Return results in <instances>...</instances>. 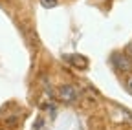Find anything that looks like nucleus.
Segmentation results:
<instances>
[{
    "label": "nucleus",
    "instance_id": "obj_6",
    "mask_svg": "<svg viewBox=\"0 0 132 130\" xmlns=\"http://www.w3.org/2000/svg\"><path fill=\"white\" fill-rule=\"evenodd\" d=\"M125 88L128 90V93H132V75L125 79Z\"/></svg>",
    "mask_w": 132,
    "mask_h": 130
},
{
    "label": "nucleus",
    "instance_id": "obj_1",
    "mask_svg": "<svg viewBox=\"0 0 132 130\" xmlns=\"http://www.w3.org/2000/svg\"><path fill=\"white\" fill-rule=\"evenodd\" d=\"M59 99L66 105H75L81 99V92L73 84H62L59 86Z\"/></svg>",
    "mask_w": 132,
    "mask_h": 130
},
{
    "label": "nucleus",
    "instance_id": "obj_2",
    "mask_svg": "<svg viewBox=\"0 0 132 130\" xmlns=\"http://www.w3.org/2000/svg\"><path fill=\"white\" fill-rule=\"evenodd\" d=\"M112 64H114V68L119 70V72H130L132 70V60L125 53H114L112 55Z\"/></svg>",
    "mask_w": 132,
    "mask_h": 130
},
{
    "label": "nucleus",
    "instance_id": "obj_5",
    "mask_svg": "<svg viewBox=\"0 0 132 130\" xmlns=\"http://www.w3.org/2000/svg\"><path fill=\"white\" fill-rule=\"evenodd\" d=\"M123 53L132 60V42H128V44H127V48H125V51H123Z\"/></svg>",
    "mask_w": 132,
    "mask_h": 130
},
{
    "label": "nucleus",
    "instance_id": "obj_3",
    "mask_svg": "<svg viewBox=\"0 0 132 130\" xmlns=\"http://www.w3.org/2000/svg\"><path fill=\"white\" fill-rule=\"evenodd\" d=\"M70 62H73L75 66H79V64H81V68H82V70H85V68L88 66V60H86L85 57H79V55H73V57H70Z\"/></svg>",
    "mask_w": 132,
    "mask_h": 130
},
{
    "label": "nucleus",
    "instance_id": "obj_4",
    "mask_svg": "<svg viewBox=\"0 0 132 130\" xmlns=\"http://www.w3.org/2000/svg\"><path fill=\"white\" fill-rule=\"evenodd\" d=\"M57 4H59V0H40V6H42V7H46V9L55 7Z\"/></svg>",
    "mask_w": 132,
    "mask_h": 130
}]
</instances>
